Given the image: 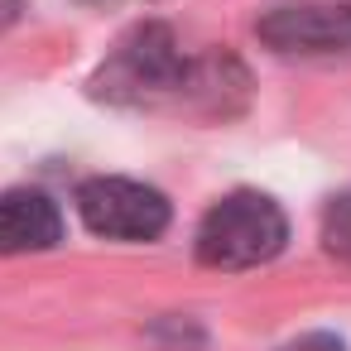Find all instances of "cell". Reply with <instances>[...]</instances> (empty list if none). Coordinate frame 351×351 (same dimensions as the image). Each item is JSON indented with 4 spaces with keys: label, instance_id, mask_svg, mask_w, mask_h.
Listing matches in <instances>:
<instances>
[{
    "label": "cell",
    "instance_id": "obj_3",
    "mask_svg": "<svg viewBox=\"0 0 351 351\" xmlns=\"http://www.w3.org/2000/svg\"><path fill=\"white\" fill-rule=\"evenodd\" d=\"M274 53H341L351 49V5H279L260 20Z\"/></svg>",
    "mask_w": 351,
    "mask_h": 351
},
{
    "label": "cell",
    "instance_id": "obj_4",
    "mask_svg": "<svg viewBox=\"0 0 351 351\" xmlns=\"http://www.w3.org/2000/svg\"><path fill=\"white\" fill-rule=\"evenodd\" d=\"M63 241V217L44 193H5L0 197V255H29L53 250Z\"/></svg>",
    "mask_w": 351,
    "mask_h": 351
},
{
    "label": "cell",
    "instance_id": "obj_1",
    "mask_svg": "<svg viewBox=\"0 0 351 351\" xmlns=\"http://www.w3.org/2000/svg\"><path fill=\"white\" fill-rule=\"evenodd\" d=\"M289 221L274 197L265 193H231L221 197L197 226V260L207 269H250L284 250Z\"/></svg>",
    "mask_w": 351,
    "mask_h": 351
},
{
    "label": "cell",
    "instance_id": "obj_5",
    "mask_svg": "<svg viewBox=\"0 0 351 351\" xmlns=\"http://www.w3.org/2000/svg\"><path fill=\"white\" fill-rule=\"evenodd\" d=\"M322 241H327L332 255L351 260V193L327 207V217H322Z\"/></svg>",
    "mask_w": 351,
    "mask_h": 351
},
{
    "label": "cell",
    "instance_id": "obj_2",
    "mask_svg": "<svg viewBox=\"0 0 351 351\" xmlns=\"http://www.w3.org/2000/svg\"><path fill=\"white\" fill-rule=\"evenodd\" d=\"M82 221L106 241H154L169 226L164 193L135 183V178H92L77 188Z\"/></svg>",
    "mask_w": 351,
    "mask_h": 351
},
{
    "label": "cell",
    "instance_id": "obj_6",
    "mask_svg": "<svg viewBox=\"0 0 351 351\" xmlns=\"http://www.w3.org/2000/svg\"><path fill=\"white\" fill-rule=\"evenodd\" d=\"M279 351H341V341H337L332 332H303V337H293V341L279 346Z\"/></svg>",
    "mask_w": 351,
    "mask_h": 351
}]
</instances>
